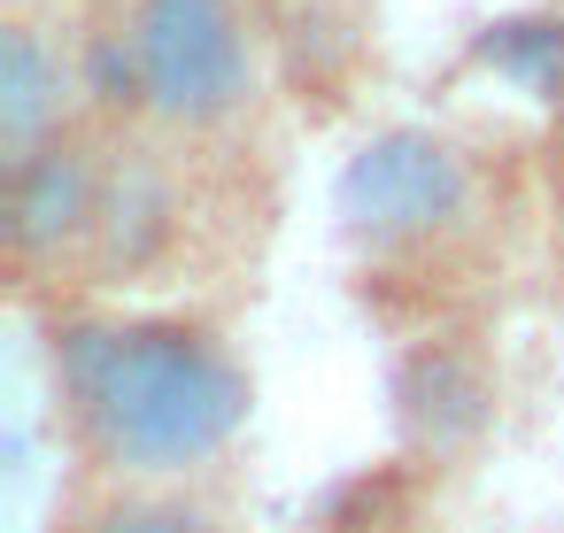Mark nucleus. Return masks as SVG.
Wrapping results in <instances>:
<instances>
[{"instance_id":"obj_5","label":"nucleus","mask_w":564,"mask_h":533,"mask_svg":"<svg viewBox=\"0 0 564 533\" xmlns=\"http://www.w3.org/2000/svg\"><path fill=\"white\" fill-rule=\"evenodd\" d=\"M178 240V186L155 155H117L101 171V217H94V255L101 271H148Z\"/></svg>"},{"instance_id":"obj_2","label":"nucleus","mask_w":564,"mask_h":533,"mask_svg":"<svg viewBox=\"0 0 564 533\" xmlns=\"http://www.w3.org/2000/svg\"><path fill=\"white\" fill-rule=\"evenodd\" d=\"M132 47L148 78V117L202 132L225 124L256 94V47L232 17V0H132Z\"/></svg>"},{"instance_id":"obj_4","label":"nucleus","mask_w":564,"mask_h":533,"mask_svg":"<svg viewBox=\"0 0 564 533\" xmlns=\"http://www.w3.org/2000/svg\"><path fill=\"white\" fill-rule=\"evenodd\" d=\"M101 155L70 132H55L32 163L9 171V248L24 263L40 255H63L70 240H94V217H101Z\"/></svg>"},{"instance_id":"obj_6","label":"nucleus","mask_w":564,"mask_h":533,"mask_svg":"<svg viewBox=\"0 0 564 533\" xmlns=\"http://www.w3.org/2000/svg\"><path fill=\"white\" fill-rule=\"evenodd\" d=\"M63 132V55L40 40V24H0V155L32 163Z\"/></svg>"},{"instance_id":"obj_8","label":"nucleus","mask_w":564,"mask_h":533,"mask_svg":"<svg viewBox=\"0 0 564 533\" xmlns=\"http://www.w3.org/2000/svg\"><path fill=\"white\" fill-rule=\"evenodd\" d=\"M86 533H232V525L178 487H117L94 502Z\"/></svg>"},{"instance_id":"obj_9","label":"nucleus","mask_w":564,"mask_h":533,"mask_svg":"<svg viewBox=\"0 0 564 533\" xmlns=\"http://www.w3.org/2000/svg\"><path fill=\"white\" fill-rule=\"evenodd\" d=\"M78 86H86L101 109H148V78H140L132 24H117V32H94V40H86V55H78Z\"/></svg>"},{"instance_id":"obj_7","label":"nucleus","mask_w":564,"mask_h":533,"mask_svg":"<svg viewBox=\"0 0 564 533\" xmlns=\"http://www.w3.org/2000/svg\"><path fill=\"white\" fill-rule=\"evenodd\" d=\"M394 402H402V425H410L425 448H464V440L487 425V410H495L479 363L456 356V348H417V356L402 363V379H394Z\"/></svg>"},{"instance_id":"obj_3","label":"nucleus","mask_w":564,"mask_h":533,"mask_svg":"<svg viewBox=\"0 0 564 533\" xmlns=\"http://www.w3.org/2000/svg\"><path fill=\"white\" fill-rule=\"evenodd\" d=\"M333 209L371 248L433 240V232H448L471 209V171L433 132H379V140H364L348 155V171L333 186Z\"/></svg>"},{"instance_id":"obj_1","label":"nucleus","mask_w":564,"mask_h":533,"mask_svg":"<svg viewBox=\"0 0 564 533\" xmlns=\"http://www.w3.org/2000/svg\"><path fill=\"white\" fill-rule=\"evenodd\" d=\"M47 371L86 456L132 487L217 464L248 425V371L186 317H63Z\"/></svg>"}]
</instances>
